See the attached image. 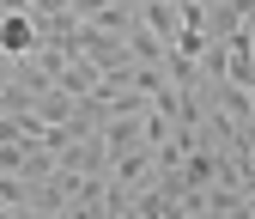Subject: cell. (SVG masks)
I'll list each match as a JSON object with an SVG mask.
<instances>
[{"instance_id": "1", "label": "cell", "mask_w": 255, "mask_h": 219, "mask_svg": "<svg viewBox=\"0 0 255 219\" xmlns=\"http://www.w3.org/2000/svg\"><path fill=\"white\" fill-rule=\"evenodd\" d=\"M110 183H122L128 195H134V189H146V183H152V146L140 140V146L116 152V159H110Z\"/></svg>"}, {"instance_id": "3", "label": "cell", "mask_w": 255, "mask_h": 219, "mask_svg": "<svg viewBox=\"0 0 255 219\" xmlns=\"http://www.w3.org/2000/svg\"><path fill=\"white\" fill-rule=\"evenodd\" d=\"M37 49V24H30V12H0V55H30Z\"/></svg>"}, {"instance_id": "5", "label": "cell", "mask_w": 255, "mask_h": 219, "mask_svg": "<svg viewBox=\"0 0 255 219\" xmlns=\"http://www.w3.org/2000/svg\"><path fill=\"white\" fill-rule=\"evenodd\" d=\"M104 6H110V0H67V12H73V18H98Z\"/></svg>"}, {"instance_id": "4", "label": "cell", "mask_w": 255, "mask_h": 219, "mask_svg": "<svg viewBox=\"0 0 255 219\" xmlns=\"http://www.w3.org/2000/svg\"><path fill=\"white\" fill-rule=\"evenodd\" d=\"M30 104H37V91H30L24 79H6V85H0V116H18V110H30Z\"/></svg>"}, {"instance_id": "2", "label": "cell", "mask_w": 255, "mask_h": 219, "mask_svg": "<svg viewBox=\"0 0 255 219\" xmlns=\"http://www.w3.org/2000/svg\"><path fill=\"white\" fill-rule=\"evenodd\" d=\"M140 24L170 49V43H176V30H182V12H176V0H140Z\"/></svg>"}, {"instance_id": "6", "label": "cell", "mask_w": 255, "mask_h": 219, "mask_svg": "<svg viewBox=\"0 0 255 219\" xmlns=\"http://www.w3.org/2000/svg\"><path fill=\"white\" fill-rule=\"evenodd\" d=\"M0 12H30V0H0Z\"/></svg>"}]
</instances>
